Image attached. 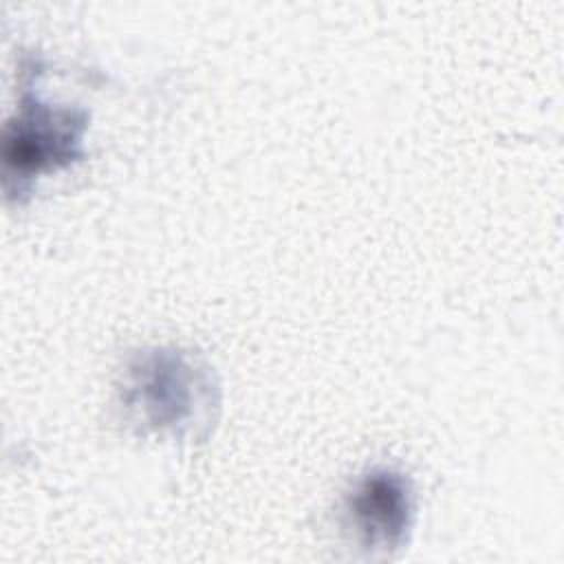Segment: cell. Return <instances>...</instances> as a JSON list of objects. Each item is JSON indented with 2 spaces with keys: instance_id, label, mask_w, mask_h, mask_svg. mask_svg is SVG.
<instances>
[{
  "instance_id": "obj_1",
  "label": "cell",
  "mask_w": 564,
  "mask_h": 564,
  "mask_svg": "<svg viewBox=\"0 0 564 564\" xmlns=\"http://www.w3.org/2000/svg\"><path fill=\"white\" fill-rule=\"evenodd\" d=\"M218 386L209 368L189 352L154 348L137 355L126 370L121 403L141 432L198 436L218 405Z\"/></svg>"
},
{
  "instance_id": "obj_2",
  "label": "cell",
  "mask_w": 564,
  "mask_h": 564,
  "mask_svg": "<svg viewBox=\"0 0 564 564\" xmlns=\"http://www.w3.org/2000/svg\"><path fill=\"white\" fill-rule=\"evenodd\" d=\"M90 115L77 106H55L24 90L2 134V176L9 198L31 189L33 178L84 159Z\"/></svg>"
},
{
  "instance_id": "obj_3",
  "label": "cell",
  "mask_w": 564,
  "mask_h": 564,
  "mask_svg": "<svg viewBox=\"0 0 564 564\" xmlns=\"http://www.w3.org/2000/svg\"><path fill=\"white\" fill-rule=\"evenodd\" d=\"M346 516L366 549L394 551L403 546L414 520L410 480L390 467L370 469L348 494Z\"/></svg>"
}]
</instances>
